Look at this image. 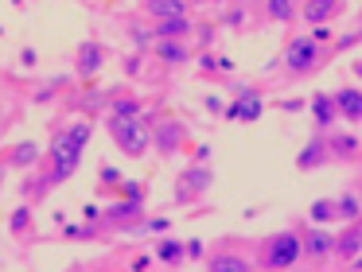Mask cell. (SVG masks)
<instances>
[{"label": "cell", "mask_w": 362, "mask_h": 272, "mask_svg": "<svg viewBox=\"0 0 362 272\" xmlns=\"http://www.w3.org/2000/svg\"><path fill=\"white\" fill-rule=\"evenodd\" d=\"M90 136H94V121L55 124V132H51V148H47V167H43L40 175H28L24 179V199L35 202V199H43L51 187L66 183V179L78 171Z\"/></svg>", "instance_id": "cell-1"}, {"label": "cell", "mask_w": 362, "mask_h": 272, "mask_svg": "<svg viewBox=\"0 0 362 272\" xmlns=\"http://www.w3.org/2000/svg\"><path fill=\"white\" fill-rule=\"evenodd\" d=\"M327 59H331V47L320 43V39H312L308 31H304V35H292L288 47H284V70H288L292 78L320 74Z\"/></svg>", "instance_id": "cell-2"}, {"label": "cell", "mask_w": 362, "mask_h": 272, "mask_svg": "<svg viewBox=\"0 0 362 272\" xmlns=\"http://www.w3.org/2000/svg\"><path fill=\"white\" fill-rule=\"evenodd\" d=\"M105 129H110V140L121 148V155H129V160H141V155L148 152V144H152V129L141 121V117L110 113L105 117Z\"/></svg>", "instance_id": "cell-3"}, {"label": "cell", "mask_w": 362, "mask_h": 272, "mask_svg": "<svg viewBox=\"0 0 362 272\" xmlns=\"http://www.w3.org/2000/svg\"><path fill=\"white\" fill-rule=\"evenodd\" d=\"M300 261V230H276L257 245V268H292Z\"/></svg>", "instance_id": "cell-4"}, {"label": "cell", "mask_w": 362, "mask_h": 272, "mask_svg": "<svg viewBox=\"0 0 362 272\" xmlns=\"http://www.w3.org/2000/svg\"><path fill=\"white\" fill-rule=\"evenodd\" d=\"M253 264H257V253L238 245L234 237H218L206 249V268H214V272H250Z\"/></svg>", "instance_id": "cell-5"}, {"label": "cell", "mask_w": 362, "mask_h": 272, "mask_svg": "<svg viewBox=\"0 0 362 272\" xmlns=\"http://www.w3.org/2000/svg\"><path fill=\"white\" fill-rule=\"evenodd\" d=\"M211 187H214V167H211V163H199V160H195V163H187V167L180 171L172 199H175V206H187V202L203 199Z\"/></svg>", "instance_id": "cell-6"}, {"label": "cell", "mask_w": 362, "mask_h": 272, "mask_svg": "<svg viewBox=\"0 0 362 272\" xmlns=\"http://www.w3.org/2000/svg\"><path fill=\"white\" fill-rule=\"evenodd\" d=\"M300 256H304L308 264H327L335 261V233L327 230V225L312 222L300 230Z\"/></svg>", "instance_id": "cell-7"}, {"label": "cell", "mask_w": 362, "mask_h": 272, "mask_svg": "<svg viewBox=\"0 0 362 272\" xmlns=\"http://www.w3.org/2000/svg\"><path fill=\"white\" fill-rule=\"evenodd\" d=\"M152 148L160 155H175L187 148V124L180 117H156L152 121Z\"/></svg>", "instance_id": "cell-8"}, {"label": "cell", "mask_w": 362, "mask_h": 272, "mask_svg": "<svg viewBox=\"0 0 362 272\" xmlns=\"http://www.w3.org/2000/svg\"><path fill=\"white\" fill-rule=\"evenodd\" d=\"M144 218V199H129V194H117V199L105 206V230H121L129 233L136 222Z\"/></svg>", "instance_id": "cell-9"}, {"label": "cell", "mask_w": 362, "mask_h": 272, "mask_svg": "<svg viewBox=\"0 0 362 272\" xmlns=\"http://www.w3.org/2000/svg\"><path fill=\"white\" fill-rule=\"evenodd\" d=\"M261 113H265V97H261V90H257V85H245V90L226 105V113H222V117L234 121V124H253Z\"/></svg>", "instance_id": "cell-10"}, {"label": "cell", "mask_w": 362, "mask_h": 272, "mask_svg": "<svg viewBox=\"0 0 362 272\" xmlns=\"http://www.w3.org/2000/svg\"><path fill=\"white\" fill-rule=\"evenodd\" d=\"M148 54L164 66H187L195 59V47H191V39H152Z\"/></svg>", "instance_id": "cell-11"}, {"label": "cell", "mask_w": 362, "mask_h": 272, "mask_svg": "<svg viewBox=\"0 0 362 272\" xmlns=\"http://www.w3.org/2000/svg\"><path fill=\"white\" fill-rule=\"evenodd\" d=\"M362 253V222H339V233H335V261L339 264H351L354 256Z\"/></svg>", "instance_id": "cell-12"}, {"label": "cell", "mask_w": 362, "mask_h": 272, "mask_svg": "<svg viewBox=\"0 0 362 272\" xmlns=\"http://www.w3.org/2000/svg\"><path fill=\"white\" fill-rule=\"evenodd\" d=\"M308 113L315 121V132H331L339 124V109H335V93L331 90H315L308 101Z\"/></svg>", "instance_id": "cell-13"}, {"label": "cell", "mask_w": 362, "mask_h": 272, "mask_svg": "<svg viewBox=\"0 0 362 272\" xmlns=\"http://www.w3.org/2000/svg\"><path fill=\"white\" fill-rule=\"evenodd\" d=\"M339 12H343V0H304V4H300V20H304L308 28L339 20Z\"/></svg>", "instance_id": "cell-14"}, {"label": "cell", "mask_w": 362, "mask_h": 272, "mask_svg": "<svg viewBox=\"0 0 362 272\" xmlns=\"http://www.w3.org/2000/svg\"><path fill=\"white\" fill-rule=\"evenodd\" d=\"M102 62H105V47L98 43V39H86V43L78 47V59H74V70H78V78H82V82H90V78H98Z\"/></svg>", "instance_id": "cell-15"}, {"label": "cell", "mask_w": 362, "mask_h": 272, "mask_svg": "<svg viewBox=\"0 0 362 272\" xmlns=\"http://www.w3.org/2000/svg\"><path fill=\"white\" fill-rule=\"evenodd\" d=\"M323 163H331L327 132H315V136L304 144V152L296 155V167H300V171H315V167H323Z\"/></svg>", "instance_id": "cell-16"}, {"label": "cell", "mask_w": 362, "mask_h": 272, "mask_svg": "<svg viewBox=\"0 0 362 272\" xmlns=\"http://www.w3.org/2000/svg\"><path fill=\"white\" fill-rule=\"evenodd\" d=\"M0 160L8 163V167H40L43 163V144L40 140H20V144H12Z\"/></svg>", "instance_id": "cell-17"}, {"label": "cell", "mask_w": 362, "mask_h": 272, "mask_svg": "<svg viewBox=\"0 0 362 272\" xmlns=\"http://www.w3.org/2000/svg\"><path fill=\"white\" fill-rule=\"evenodd\" d=\"M331 93H335L339 121L362 124V90H358V85H343V90H331Z\"/></svg>", "instance_id": "cell-18"}, {"label": "cell", "mask_w": 362, "mask_h": 272, "mask_svg": "<svg viewBox=\"0 0 362 272\" xmlns=\"http://www.w3.org/2000/svg\"><path fill=\"white\" fill-rule=\"evenodd\" d=\"M136 8L144 20H168V16H191L195 0H141Z\"/></svg>", "instance_id": "cell-19"}, {"label": "cell", "mask_w": 362, "mask_h": 272, "mask_svg": "<svg viewBox=\"0 0 362 272\" xmlns=\"http://www.w3.org/2000/svg\"><path fill=\"white\" fill-rule=\"evenodd\" d=\"M152 256H156L160 264H168V268H175V264L187 261V241L172 237V233H160V241L152 245Z\"/></svg>", "instance_id": "cell-20"}, {"label": "cell", "mask_w": 362, "mask_h": 272, "mask_svg": "<svg viewBox=\"0 0 362 272\" xmlns=\"http://www.w3.org/2000/svg\"><path fill=\"white\" fill-rule=\"evenodd\" d=\"M152 23V39H191L195 20L191 16H168V20H148Z\"/></svg>", "instance_id": "cell-21"}, {"label": "cell", "mask_w": 362, "mask_h": 272, "mask_svg": "<svg viewBox=\"0 0 362 272\" xmlns=\"http://www.w3.org/2000/svg\"><path fill=\"white\" fill-rule=\"evenodd\" d=\"M327 148H331V160H339V163H351V160L362 155L358 136H351V132H335V129L327 132Z\"/></svg>", "instance_id": "cell-22"}, {"label": "cell", "mask_w": 362, "mask_h": 272, "mask_svg": "<svg viewBox=\"0 0 362 272\" xmlns=\"http://www.w3.org/2000/svg\"><path fill=\"white\" fill-rule=\"evenodd\" d=\"M8 233H12V237H20V241L35 233V210H32V202H24V206L12 210V218H8Z\"/></svg>", "instance_id": "cell-23"}, {"label": "cell", "mask_w": 362, "mask_h": 272, "mask_svg": "<svg viewBox=\"0 0 362 272\" xmlns=\"http://www.w3.org/2000/svg\"><path fill=\"white\" fill-rule=\"evenodd\" d=\"M110 113H117V117H141L144 113V101L136 97L133 90H117V93H113V101H110Z\"/></svg>", "instance_id": "cell-24"}, {"label": "cell", "mask_w": 362, "mask_h": 272, "mask_svg": "<svg viewBox=\"0 0 362 272\" xmlns=\"http://www.w3.org/2000/svg\"><path fill=\"white\" fill-rule=\"evenodd\" d=\"M300 16V4L296 0H265V20L273 23H292Z\"/></svg>", "instance_id": "cell-25"}, {"label": "cell", "mask_w": 362, "mask_h": 272, "mask_svg": "<svg viewBox=\"0 0 362 272\" xmlns=\"http://www.w3.org/2000/svg\"><path fill=\"white\" fill-rule=\"evenodd\" d=\"M335 202H339V222H354V218L362 214V194L354 191V187H346Z\"/></svg>", "instance_id": "cell-26"}, {"label": "cell", "mask_w": 362, "mask_h": 272, "mask_svg": "<svg viewBox=\"0 0 362 272\" xmlns=\"http://www.w3.org/2000/svg\"><path fill=\"white\" fill-rule=\"evenodd\" d=\"M308 218H312V222H320V225L339 222V202L335 199H315L312 206H308Z\"/></svg>", "instance_id": "cell-27"}, {"label": "cell", "mask_w": 362, "mask_h": 272, "mask_svg": "<svg viewBox=\"0 0 362 272\" xmlns=\"http://www.w3.org/2000/svg\"><path fill=\"white\" fill-rule=\"evenodd\" d=\"M222 23H226V28H234V31H242L245 23H250V0H234V4L222 12Z\"/></svg>", "instance_id": "cell-28"}, {"label": "cell", "mask_w": 362, "mask_h": 272, "mask_svg": "<svg viewBox=\"0 0 362 272\" xmlns=\"http://www.w3.org/2000/svg\"><path fill=\"white\" fill-rule=\"evenodd\" d=\"M105 222H82V225H66V241H94L102 233Z\"/></svg>", "instance_id": "cell-29"}, {"label": "cell", "mask_w": 362, "mask_h": 272, "mask_svg": "<svg viewBox=\"0 0 362 272\" xmlns=\"http://www.w3.org/2000/svg\"><path fill=\"white\" fill-rule=\"evenodd\" d=\"M98 175H102V187H110V191H117L121 179H125L117 167H113V163H102V171H98Z\"/></svg>", "instance_id": "cell-30"}, {"label": "cell", "mask_w": 362, "mask_h": 272, "mask_svg": "<svg viewBox=\"0 0 362 272\" xmlns=\"http://www.w3.org/2000/svg\"><path fill=\"white\" fill-rule=\"evenodd\" d=\"M82 218H86V222H105V206H98V202H86V206H82Z\"/></svg>", "instance_id": "cell-31"}, {"label": "cell", "mask_w": 362, "mask_h": 272, "mask_svg": "<svg viewBox=\"0 0 362 272\" xmlns=\"http://www.w3.org/2000/svg\"><path fill=\"white\" fill-rule=\"evenodd\" d=\"M187 256H191V261H199V256H206V241H187Z\"/></svg>", "instance_id": "cell-32"}, {"label": "cell", "mask_w": 362, "mask_h": 272, "mask_svg": "<svg viewBox=\"0 0 362 272\" xmlns=\"http://www.w3.org/2000/svg\"><path fill=\"white\" fill-rule=\"evenodd\" d=\"M203 105H206V109H211V113H214V117H222V113H226V101H222V97H214V93H211V97H206V101H203Z\"/></svg>", "instance_id": "cell-33"}, {"label": "cell", "mask_w": 362, "mask_h": 272, "mask_svg": "<svg viewBox=\"0 0 362 272\" xmlns=\"http://www.w3.org/2000/svg\"><path fill=\"white\" fill-rule=\"evenodd\" d=\"M281 109H288V113H300V109H308V101H300V97H288V101H281Z\"/></svg>", "instance_id": "cell-34"}, {"label": "cell", "mask_w": 362, "mask_h": 272, "mask_svg": "<svg viewBox=\"0 0 362 272\" xmlns=\"http://www.w3.org/2000/svg\"><path fill=\"white\" fill-rule=\"evenodd\" d=\"M152 261H156L152 253H136V256H133V268H148Z\"/></svg>", "instance_id": "cell-35"}, {"label": "cell", "mask_w": 362, "mask_h": 272, "mask_svg": "<svg viewBox=\"0 0 362 272\" xmlns=\"http://www.w3.org/2000/svg\"><path fill=\"white\" fill-rule=\"evenodd\" d=\"M8 121H12V113L4 105H0V136H4V129H8Z\"/></svg>", "instance_id": "cell-36"}, {"label": "cell", "mask_w": 362, "mask_h": 272, "mask_svg": "<svg viewBox=\"0 0 362 272\" xmlns=\"http://www.w3.org/2000/svg\"><path fill=\"white\" fill-rule=\"evenodd\" d=\"M195 160H199V163H206V160H211V148H206V144H203V148H195Z\"/></svg>", "instance_id": "cell-37"}, {"label": "cell", "mask_w": 362, "mask_h": 272, "mask_svg": "<svg viewBox=\"0 0 362 272\" xmlns=\"http://www.w3.org/2000/svg\"><path fill=\"white\" fill-rule=\"evenodd\" d=\"M8 171H12V167H8L4 160H0V187H4V175H8Z\"/></svg>", "instance_id": "cell-38"}, {"label": "cell", "mask_w": 362, "mask_h": 272, "mask_svg": "<svg viewBox=\"0 0 362 272\" xmlns=\"http://www.w3.org/2000/svg\"><path fill=\"white\" fill-rule=\"evenodd\" d=\"M351 268H362V253H358V256H354V261H351Z\"/></svg>", "instance_id": "cell-39"}, {"label": "cell", "mask_w": 362, "mask_h": 272, "mask_svg": "<svg viewBox=\"0 0 362 272\" xmlns=\"http://www.w3.org/2000/svg\"><path fill=\"white\" fill-rule=\"evenodd\" d=\"M214 4H226V0H214Z\"/></svg>", "instance_id": "cell-40"}, {"label": "cell", "mask_w": 362, "mask_h": 272, "mask_svg": "<svg viewBox=\"0 0 362 272\" xmlns=\"http://www.w3.org/2000/svg\"><path fill=\"white\" fill-rule=\"evenodd\" d=\"M358 222H362V214H358Z\"/></svg>", "instance_id": "cell-41"}]
</instances>
